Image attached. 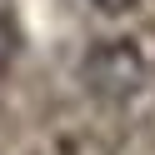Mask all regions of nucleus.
<instances>
[{
	"label": "nucleus",
	"instance_id": "nucleus-1",
	"mask_svg": "<svg viewBox=\"0 0 155 155\" xmlns=\"http://www.w3.org/2000/svg\"><path fill=\"white\" fill-rule=\"evenodd\" d=\"M80 75H85V85H90L95 95H105V100H130V95L145 85V55L135 50L130 40H105V45H95V50L85 55Z\"/></svg>",
	"mask_w": 155,
	"mask_h": 155
},
{
	"label": "nucleus",
	"instance_id": "nucleus-2",
	"mask_svg": "<svg viewBox=\"0 0 155 155\" xmlns=\"http://www.w3.org/2000/svg\"><path fill=\"white\" fill-rule=\"evenodd\" d=\"M95 10H105V15H125V10H135L140 0H90Z\"/></svg>",
	"mask_w": 155,
	"mask_h": 155
},
{
	"label": "nucleus",
	"instance_id": "nucleus-3",
	"mask_svg": "<svg viewBox=\"0 0 155 155\" xmlns=\"http://www.w3.org/2000/svg\"><path fill=\"white\" fill-rule=\"evenodd\" d=\"M10 60V15H5V5H0V65Z\"/></svg>",
	"mask_w": 155,
	"mask_h": 155
}]
</instances>
